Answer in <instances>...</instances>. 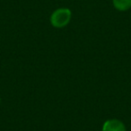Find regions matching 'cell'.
Returning <instances> with one entry per match:
<instances>
[{"mask_svg":"<svg viewBox=\"0 0 131 131\" xmlns=\"http://www.w3.org/2000/svg\"><path fill=\"white\" fill-rule=\"evenodd\" d=\"M113 6L118 11H127L131 8V0H112Z\"/></svg>","mask_w":131,"mask_h":131,"instance_id":"3957f363","label":"cell"},{"mask_svg":"<svg viewBox=\"0 0 131 131\" xmlns=\"http://www.w3.org/2000/svg\"><path fill=\"white\" fill-rule=\"evenodd\" d=\"M102 131H126V127L118 119H109L104 122Z\"/></svg>","mask_w":131,"mask_h":131,"instance_id":"7a4b0ae2","label":"cell"},{"mask_svg":"<svg viewBox=\"0 0 131 131\" xmlns=\"http://www.w3.org/2000/svg\"><path fill=\"white\" fill-rule=\"evenodd\" d=\"M0 102H1V98H0Z\"/></svg>","mask_w":131,"mask_h":131,"instance_id":"277c9868","label":"cell"},{"mask_svg":"<svg viewBox=\"0 0 131 131\" xmlns=\"http://www.w3.org/2000/svg\"><path fill=\"white\" fill-rule=\"evenodd\" d=\"M72 13L68 8H58L52 13L50 23L55 28H63L69 24Z\"/></svg>","mask_w":131,"mask_h":131,"instance_id":"6da1fadb","label":"cell"}]
</instances>
